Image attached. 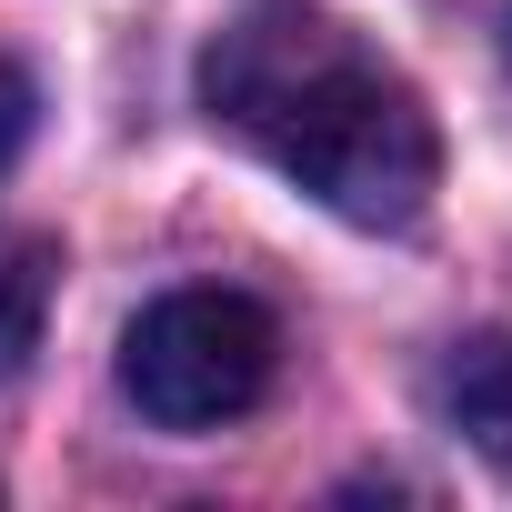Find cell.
Wrapping results in <instances>:
<instances>
[{"mask_svg":"<svg viewBox=\"0 0 512 512\" xmlns=\"http://www.w3.org/2000/svg\"><path fill=\"white\" fill-rule=\"evenodd\" d=\"M201 111L362 231H412L442 191L432 101L312 0H251L201 51Z\"/></svg>","mask_w":512,"mask_h":512,"instance_id":"cell-1","label":"cell"},{"mask_svg":"<svg viewBox=\"0 0 512 512\" xmlns=\"http://www.w3.org/2000/svg\"><path fill=\"white\" fill-rule=\"evenodd\" d=\"M282 322L251 292H161L121 332V392L161 432H221L272 392Z\"/></svg>","mask_w":512,"mask_h":512,"instance_id":"cell-2","label":"cell"},{"mask_svg":"<svg viewBox=\"0 0 512 512\" xmlns=\"http://www.w3.org/2000/svg\"><path fill=\"white\" fill-rule=\"evenodd\" d=\"M442 412L452 432L512 472V332H472L452 362H442Z\"/></svg>","mask_w":512,"mask_h":512,"instance_id":"cell-3","label":"cell"},{"mask_svg":"<svg viewBox=\"0 0 512 512\" xmlns=\"http://www.w3.org/2000/svg\"><path fill=\"white\" fill-rule=\"evenodd\" d=\"M51 241H0V382H11L41 342V312H51Z\"/></svg>","mask_w":512,"mask_h":512,"instance_id":"cell-4","label":"cell"},{"mask_svg":"<svg viewBox=\"0 0 512 512\" xmlns=\"http://www.w3.org/2000/svg\"><path fill=\"white\" fill-rule=\"evenodd\" d=\"M31 71H11V61H0V181H11V161H21V141H31Z\"/></svg>","mask_w":512,"mask_h":512,"instance_id":"cell-5","label":"cell"}]
</instances>
